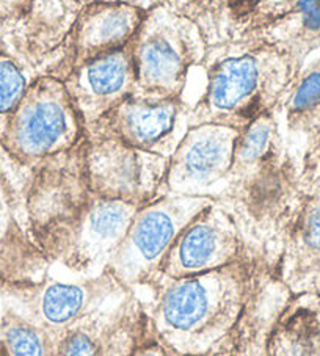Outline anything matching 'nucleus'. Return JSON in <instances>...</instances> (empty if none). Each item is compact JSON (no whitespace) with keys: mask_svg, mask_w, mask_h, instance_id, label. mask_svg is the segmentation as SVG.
<instances>
[{"mask_svg":"<svg viewBox=\"0 0 320 356\" xmlns=\"http://www.w3.org/2000/svg\"><path fill=\"white\" fill-rule=\"evenodd\" d=\"M278 281L266 257L256 256L211 272L168 278L157 273L141 289L156 333L182 356H207L266 303Z\"/></svg>","mask_w":320,"mask_h":356,"instance_id":"1","label":"nucleus"},{"mask_svg":"<svg viewBox=\"0 0 320 356\" xmlns=\"http://www.w3.org/2000/svg\"><path fill=\"white\" fill-rule=\"evenodd\" d=\"M303 170L286 146L276 113L256 118L242 131L226 187L218 201L273 267L282 231L297 207Z\"/></svg>","mask_w":320,"mask_h":356,"instance_id":"2","label":"nucleus"},{"mask_svg":"<svg viewBox=\"0 0 320 356\" xmlns=\"http://www.w3.org/2000/svg\"><path fill=\"white\" fill-rule=\"evenodd\" d=\"M202 66L206 88L190 107V122H217L240 131L262 115L278 112L295 76L276 49L250 35L209 46Z\"/></svg>","mask_w":320,"mask_h":356,"instance_id":"3","label":"nucleus"},{"mask_svg":"<svg viewBox=\"0 0 320 356\" xmlns=\"http://www.w3.org/2000/svg\"><path fill=\"white\" fill-rule=\"evenodd\" d=\"M87 138V126L63 81L45 74L30 82L0 138L3 151L33 170L49 159L77 148Z\"/></svg>","mask_w":320,"mask_h":356,"instance_id":"4","label":"nucleus"},{"mask_svg":"<svg viewBox=\"0 0 320 356\" xmlns=\"http://www.w3.org/2000/svg\"><path fill=\"white\" fill-rule=\"evenodd\" d=\"M209 44L195 22L167 3L145 15L132 41L135 93L145 97H182L187 77L202 66Z\"/></svg>","mask_w":320,"mask_h":356,"instance_id":"5","label":"nucleus"},{"mask_svg":"<svg viewBox=\"0 0 320 356\" xmlns=\"http://www.w3.org/2000/svg\"><path fill=\"white\" fill-rule=\"evenodd\" d=\"M214 201L217 200L205 196L160 195L140 206L106 270L129 292H138L159 273L181 231Z\"/></svg>","mask_w":320,"mask_h":356,"instance_id":"6","label":"nucleus"},{"mask_svg":"<svg viewBox=\"0 0 320 356\" xmlns=\"http://www.w3.org/2000/svg\"><path fill=\"white\" fill-rule=\"evenodd\" d=\"M3 286L7 296L19 306L13 311L40 328L51 341L129 293L109 270L74 281H61L46 272L38 280Z\"/></svg>","mask_w":320,"mask_h":356,"instance_id":"7","label":"nucleus"},{"mask_svg":"<svg viewBox=\"0 0 320 356\" xmlns=\"http://www.w3.org/2000/svg\"><path fill=\"white\" fill-rule=\"evenodd\" d=\"M256 256L262 254L245 236L230 209L220 201H214L181 231L165 256L159 273L168 278H184Z\"/></svg>","mask_w":320,"mask_h":356,"instance_id":"8","label":"nucleus"},{"mask_svg":"<svg viewBox=\"0 0 320 356\" xmlns=\"http://www.w3.org/2000/svg\"><path fill=\"white\" fill-rule=\"evenodd\" d=\"M240 135V129L217 122L190 126L168 159L159 196H205L218 201Z\"/></svg>","mask_w":320,"mask_h":356,"instance_id":"9","label":"nucleus"},{"mask_svg":"<svg viewBox=\"0 0 320 356\" xmlns=\"http://www.w3.org/2000/svg\"><path fill=\"white\" fill-rule=\"evenodd\" d=\"M168 159L104 134H87L85 175L93 193L143 206L157 198Z\"/></svg>","mask_w":320,"mask_h":356,"instance_id":"10","label":"nucleus"},{"mask_svg":"<svg viewBox=\"0 0 320 356\" xmlns=\"http://www.w3.org/2000/svg\"><path fill=\"white\" fill-rule=\"evenodd\" d=\"M190 126V106L182 97L132 95L88 127L87 134L110 135L132 148L170 159Z\"/></svg>","mask_w":320,"mask_h":356,"instance_id":"11","label":"nucleus"},{"mask_svg":"<svg viewBox=\"0 0 320 356\" xmlns=\"http://www.w3.org/2000/svg\"><path fill=\"white\" fill-rule=\"evenodd\" d=\"M301 170L303 188L282 231L272 273L291 296H320V173L317 167Z\"/></svg>","mask_w":320,"mask_h":356,"instance_id":"12","label":"nucleus"},{"mask_svg":"<svg viewBox=\"0 0 320 356\" xmlns=\"http://www.w3.org/2000/svg\"><path fill=\"white\" fill-rule=\"evenodd\" d=\"M82 116L91 127L115 106L135 93L132 44L70 67L61 79Z\"/></svg>","mask_w":320,"mask_h":356,"instance_id":"13","label":"nucleus"},{"mask_svg":"<svg viewBox=\"0 0 320 356\" xmlns=\"http://www.w3.org/2000/svg\"><path fill=\"white\" fill-rule=\"evenodd\" d=\"M143 311V300L129 292L52 341L54 356H126Z\"/></svg>","mask_w":320,"mask_h":356,"instance_id":"14","label":"nucleus"},{"mask_svg":"<svg viewBox=\"0 0 320 356\" xmlns=\"http://www.w3.org/2000/svg\"><path fill=\"white\" fill-rule=\"evenodd\" d=\"M145 15L126 3L97 2L79 7L70 32L67 71L74 65L131 46Z\"/></svg>","mask_w":320,"mask_h":356,"instance_id":"15","label":"nucleus"},{"mask_svg":"<svg viewBox=\"0 0 320 356\" xmlns=\"http://www.w3.org/2000/svg\"><path fill=\"white\" fill-rule=\"evenodd\" d=\"M247 35L276 49L298 74L320 49V0H280L262 11Z\"/></svg>","mask_w":320,"mask_h":356,"instance_id":"16","label":"nucleus"},{"mask_svg":"<svg viewBox=\"0 0 320 356\" xmlns=\"http://www.w3.org/2000/svg\"><path fill=\"white\" fill-rule=\"evenodd\" d=\"M267 356H320V296H287L264 336Z\"/></svg>","mask_w":320,"mask_h":356,"instance_id":"17","label":"nucleus"},{"mask_svg":"<svg viewBox=\"0 0 320 356\" xmlns=\"http://www.w3.org/2000/svg\"><path fill=\"white\" fill-rule=\"evenodd\" d=\"M165 3L195 22L209 46L242 38L266 10V0H167Z\"/></svg>","mask_w":320,"mask_h":356,"instance_id":"18","label":"nucleus"},{"mask_svg":"<svg viewBox=\"0 0 320 356\" xmlns=\"http://www.w3.org/2000/svg\"><path fill=\"white\" fill-rule=\"evenodd\" d=\"M280 108L289 131L306 141L301 168H316L320 154V58L294 76Z\"/></svg>","mask_w":320,"mask_h":356,"instance_id":"19","label":"nucleus"},{"mask_svg":"<svg viewBox=\"0 0 320 356\" xmlns=\"http://www.w3.org/2000/svg\"><path fill=\"white\" fill-rule=\"evenodd\" d=\"M30 82L15 60L0 57V118L10 120L19 106Z\"/></svg>","mask_w":320,"mask_h":356,"instance_id":"20","label":"nucleus"},{"mask_svg":"<svg viewBox=\"0 0 320 356\" xmlns=\"http://www.w3.org/2000/svg\"><path fill=\"white\" fill-rule=\"evenodd\" d=\"M126 356H182V355L175 352V350L156 333V330L152 328L150 318H147L146 311H143L137 334H135L132 346L129 348Z\"/></svg>","mask_w":320,"mask_h":356,"instance_id":"21","label":"nucleus"},{"mask_svg":"<svg viewBox=\"0 0 320 356\" xmlns=\"http://www.w3.org/2000/svg\"><path fill=\"white\" fill-rule=\"evenodd\" d=\"M79 7H83V5H88V3H97V2H104V3H126V5H132V7L138 8L141 11H147L159 7V5H162L167 2V0H74Z\"/></svg>","mask_w":320,"mask_h":356,"instance_id":"22","label":"nucleus"},{"mask_svg":"<svg viewBox=\"0 0 320 356\" xmlns=\"http://www.w3.org/2000/svg\"><path fill=\"white\" fill-rule=\"evenodd\" d=\"M317 170H319V173H320V154H319V159H317Z\"/></svg>","mask_w":320,"mask_h":356,"instance_id":"23","label":"nucleus"}]
</instances>
